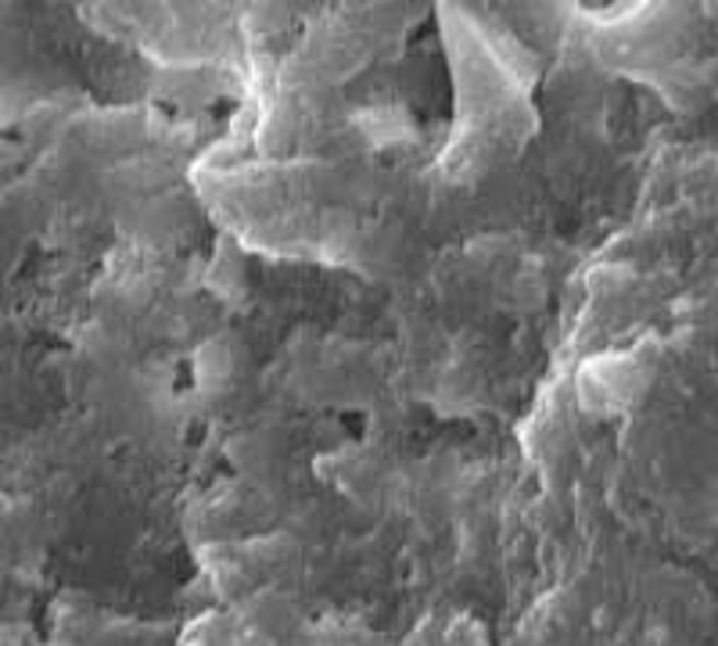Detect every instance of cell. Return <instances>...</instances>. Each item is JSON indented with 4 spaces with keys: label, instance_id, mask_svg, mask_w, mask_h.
Returning <instances> with one entry per match:
<instances>
[{
    "label": "cell",
    "instance_id": "obj_2",
    "mask_svg": "<svg viewBox=\"0 0 718 646\" xmlns=\"http://www.w3.org/2000/svg\"><path fill=\"white\" fill-rule=\"evenodd\" d=\"M359 129L378 145H403L406 137H414V123L403 108H367L359 115Z\"/></svg>",
    "mask_w": 718,
    "mask_h": 646
},
{
    "label": "cell",
    "instance_id": "obj_1",
    "mask_svg": "<svg viewBox=\"0 0 718 646\" xmlns=\"http://www.w3.org/2000/svg\"><path fill=\"white\" fill-rule=\"evenodd\" d=\"M190 381L201 395H223L238 381V348L223 338H205L190 356Z\"/></svg>",
    "mask_w": 718,
    "mask_h": 646
}]
</instances>
